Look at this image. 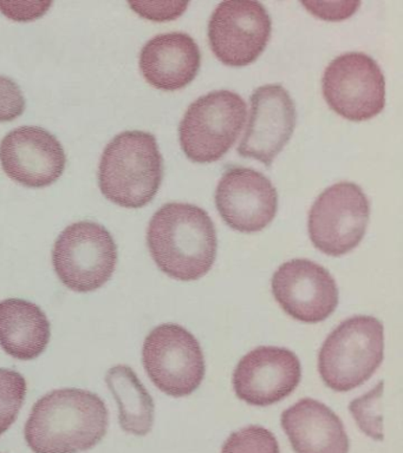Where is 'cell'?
Wrapping results in <instances>:
<instances>
[{
	"instance_id": "3",
	"label": "cell",
	"mask_w": 403,
	"mask_h": 453,
	"mask_svg": "<svg viewBox=\"0 0 403 453\" xmlns=\"http://www.w3.org/2000/svg\"><path fill=\"white\" fill-rule=\"evenodd\" d=\"M164 176L157 138L144 131H125L102 154L98 183L109 201L125 208L150 203Z\"/></svg>"
},
{
	"instance_id": "6",
	"label": "cell",
	"mask_w": 403,
	"mask_h": 453,
	"mask_svg": "<svg viewBox=\"0 0 403 453\" xmlns=\"http://www.w3.org/2000/svg\"><path fill=\"white\" fill-rule=\"evenodd\" d=\"M118 264L112 234L97 222L66 226L56 240L52 265L63 285L76 293L94 292L111 280Z\"/></svg>"
},
{
	"instance_id": "1",
	"label": "cell",
	"mask_w": 403,
	"mask_h": 453,
	"mask_svg": "<svg viewBox=\"0 0 403 453\" xmlns=\"http://www.w3.org/2000/svg\"><path fill=\"white\" fill-rule=\"evenodd\" d=\"M108 424L107 406L95 393L54 389L35 403L24 437L34 453H79L95 448Z\"/></svg>"
},
{
	"instance_id": "14",
	"label": "cell",
	"mask_w": 403,
	"mask_h": 453,
	"mask_svg": "<svg viewBox=\"0 0 403 453\" xmlns=\"http://www.w3.org/2000/svg\"><path fill=\"white\" fill-rule=\"evenodd\" d=\"M302 378L298 357L290 349L263 346L247 353L233 374L239 399L253 406L281 402L295 391Z\"/></svg>"
},
{
	"instance_id": "8",
	"label": "cell",
	"mask_w": 403,
	"mask_h": 453,
	"mask_svg": "<svg viewBox=\"0 0 403 453\" xmlns=\"http://www.w3.org/2000/svg\"><path fill=\"white\" fill-rule=\"evenodd\" d=\"M370 203L362 188L353 182L329 187L314 202L307 229L322 253L342 257L359 246L366 234Z\"/></svg>"
},
{
	"instance_id": "26",
	"label": "cell",
	"mask_w": 403,
	"mask_h": 453,
	"mask_svg": "<svg viewBox=\"0 0 403 453\" xmlns=\"http://www.w3.org/2000/svg\"><path fill=\"white\" fill-rule=\"evenodd\" d=\"M51 2H0V12L13 20H35L43 16Z\"/></svg>"
},
{
	"instance_id": "18",
	"label": "cell",
	"mask_w": 403,
	"mask_h": 453,
	"mask_svg": "<svg viewBox=\"0 0 403 453\" xmlns=\"http://www.w3.org/2000/svg\"><path fill=\"white\" fill-rule=\"evenodd\" d=\"M50 322L36 303L22 299L0 301V347L19 360H34L47 349Z\"/></svg>"
},
{
	"instance_id": "25",
	"label": "cell",
	"mask_w": 403,
	"mask_h": 453,
	"mask_svg": "<svg viewBox=\"0 0 403 453\" xmlns=\"http://www.w3.org/2000/svg\"><path fill=\"white\" fill-rule=\"evenodd\" d=\"M303 6L306 7L309 12L314 16L325 20H343L345 18L353 16L359 9L360 2H338V3H321V2H303Z\"/></svg>"
},
{
	"instance_id": "24",
	"label": "cell",
	"mask_w": 403,
	"mask_h": 453,
	"mask_svg": "<svg viewBox=\"0 0 403 453\" xmlns=\"http://www.w3.org/2000/svg\"><path fill=\"white\" fill-rule=\"evenodd\" d=\"M130 7L140 16L155 21L173 20L185 12L187 2H129Z\"/></svg>"
},
{
	"instance_id": "23",
	"label": "cell",
	"mask_w": 403,
	"mask_h": 453,
	"mask_svg": "<svg viewBox=\"0 0 403 453\" xmlns=\"http://www.w3.org/2000/svg\"><path fill=\"white\" fill-rule=\"evenodd\" d=\"M26 110V99L19 85L8 77L0 76V122L16 119Z\"/></svg>"
},
{
	"instance_id": "10",
	"label": "cell",
	"mask_w": 403,
	"mask_h": 453,
	"mask_svg": "<svg viewBox=\"0 0 403 453\" xmlns=\"http://www.w3.org/2000/svg\"><path fill=\"white\" fill-rule=\"evenodd\" d=\"M271 18L263 4L254 0H229L215 7L208 23L212 51L229 66L254 62L267 48Z\"/></svg>"
},
{
	"instance_id": "7",
	"label": "cell",
	"mask_w": 403,
	"mask_h": 453,
	"mask_svg": "<svg viewBox=\"0 0 403 453\" xmlns=\"http://www.w3.org/2000/svg\"><path fill=\"white\" fill-rule=\"evenodd\" d=\"M143 363L148 377L171 396L192 395L205 377L203 349L196 336L175 324H162L143 342Z\"/></svg>"
},
{
	"instance_id": "2",
	"label": "cell",
	"mask_w": 403,
	"mask_h": 453,
	"mask_svg": "<svg viewBox=\"0 0 403 453\" xmlns=\"http://www.w3.org/2000/svg\"><path fill=\"white\" fill-rule=\"evenodd\" d=\"M151 257L165 274L180 281L203 278L217 257V232L203 208L182 202L162 205L147 229Z\"/></svg>"
},
{
	"instance_id": "13",
	"label": "cell",
	"mask_w": 403,
	"mask_h": 453,
	"mask_svg": "<svg viewBox=\"0 0 403 453\" xmlns=\"http://www.w3.org/2000/svg\"><path fill=\"white\" fill-rule=\"evenodd\" d=\"M250 104L249 123L238 154L270 166L295 130V102L282 85L267 84L254 90Z\"/></svg>"
},
{
	"instance_id": "5",
	"label": "cell",
	"mask_w": 403,
	"mask_h": 453,
	"mask_svg": "<svg viewBox=\"0 0 403 453\" xmlns=\"http://www.w3.org/2000/svg\"><path fill=\"white\" fill-rule=\"evenodd\" d=\"M246 113V103L236 92L217 90L201 96L180 122V144L187 157L198 163L221 159L238 140Z\"/></svg>"
},
{
	"instance_id": "16",
	"label": "cell",
	"mask_w": 403,
	"mask_h": 453,
	"mask_svg": "<svg viewBox=\"0 0 403 453\" xmlns=\"http://www.w3.org/2000/svg\"><path fill=\"white\" fill-rule=\"evenodd\" d=\"M199 46L185 32L155 35L140 53V69L154 88L174 91L185 88L200 69Z\"/></svg>"
},
{
	"instance_id": "22",
	"label": "cell",
	"mask_w": 403,
	"mask_h": 453,
	"mask_svg": "<svg viewBox=\"0 0 403 453\" xmlns=\"http://www.w3.org/2000/svg\"><path fill=\"white\" fill-rule=\"evenodd\" d=\"M221 453H281L275 434L267 428L251 425L233 432Z\"/></svg>"
},
{
	"instance_id": "21",
	"label": "cell",
	"mask_w": 403,
	"mask_h": 453,
	"mask_svg": "<svg viewBox=\"0 0 403 453\" xmlns=\"http://www.w3.org/2000/svg\"><path fill=\"white\" fill-rule=\"evenodd\" d=\"M384 381L373 389L350 403L349 410L363 434L375 441H384V421L381 414V399Z\"/></svg>"
},
{
	"instance_id": "4",
	"label": "cell",
	"mask_w": 403,
	"mask_h": 453,
	"mask_svg": "<svg viewBox=\"0 0 403 453\" xmlns=\"http://www.w3.org/2000/svg\"><path fill=\"white\" fill-rule=\"evenodd\" d=\"M384 325L374 317L357 315L343 321L325 339L318 356L324 384L337 392L364 384L384 360Z\"/></svg>"
},
{
	"instance_id": "12",
	"label": "cell",
	"mask_w": 403,
	"mask_h": 453,
	"mask_svg": "<svg viewBox=\"0 0 403 453\" xmlns=\"http://www.w3.org/2000/svg\"><path fill=\"white\" fill-rule=\"evenodd\" d=\"M215 204L231 228L242 233L260 232L277 212V189L264 173L233 166L219 180Z\"/></svg>"
},
{
	"instance_id": "15",
	"label": "cell",
	"mask_w": 403,
	"mask_h": 453,
	"mask_svg": "<svg viewBox=\"0 0 403 453\" xmlns=\"http://www.w3.org/2000/svg\"><path fill=\"white\" fill-rule=\"evenodd\" d=\"M0 163L10 179L29 188L50 186L65 172V149L40 127H20L0 142Z\"/></svg>"
},
{
	"instance_id": "9",
	"label": "cell",
	"mask_w": 403,
	"mask_h": 453,
	"mask_svg": "<svg viewBox=\"0 0 403 453\" xmlns=\"http://www.w3.org/2000/svg\"><path fill=\"white\" fill-rule=\"evenodd\" d=\"M322 88L330 108L346 119H370L384 108V74L376 60L363 52H346L332 59Z\"/></svg>"
},
{
	"instance_id": "20",
	"label": "cell",
	"mask_w": 403,
	"mask_h": 453,
	"mask_svg": "<svg viewBox=\"0 0 403 453\" xmlns=\"http://www.w3.org/2000/svg\"><path fill=\"white\" fill-rule=\"evenodd\" d=\"M27 380L17 371L0 368V435L15 423L27 395Z\"/></svg>"
},
{
	"instance_id": "19",
	"label": "cell",
	"mask_w": 403,
	"mask_h": 453,
	"mask_svg": "<svg viewBox=\"0 0 403 453\" xmlns=\"http://www.w3.org/2000/svg\"><path fill=\"white\" fill-rule=\"evenodd\" d=\"M105 382L118 402L122 430L140 437L150 434L154 424V402L136 372L127 365H116L108 371Z\"/></svg>"
},
{
	"instance_id": "11",
	"label": "cell",
	"mask_w": 403,
	"mask_h": 453,
	"mask_svg": "<svg viewBox=\"0 0 403 453\" xmlns=\"http://www.w3.org/2000/svg\"><path fill=\"white\" fill-rule=\"evenodd\" d=\"M272 293L286 314L306 324L324 321L338 304V288L330 273L306 258L283 264L272 278Z\"/></svg>"
},
{
	"instance_id": "17",
	"label": "cell",
	"mask_w": 403,
	"mask_h": 453,
	"mask_svg": "<svg viewBox=\"0 0 403 453\" xmlns=\"http://www.w3.org/2000/svg\"><path fill=\"white\" fill-rule=\"evenodd\" d=\"M282 426L296 453H348L341 419L318 400L304 398L282 414Z\"/></svg>"
}]
</instances>
